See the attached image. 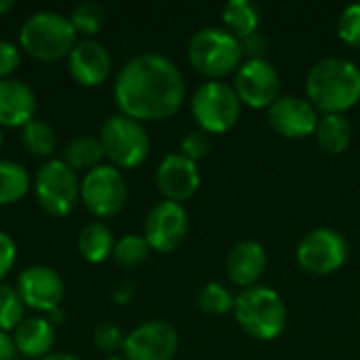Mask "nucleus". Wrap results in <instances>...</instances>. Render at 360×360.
Instances as JSON below:
<instances>
[{
  "label": "nucleus",
  "mask_w": 360,
  "mask_h": 360,
  "mask_svg": "<svg viewBox=\"0 0 360 360\" xmlns=\"http://www.w3.org/2000/svg\"><path fill=\"white\" fill-rule=\"evenodd\" d=\"M150 251L152 249H150V245L146 243L143 236L127 234L114 245L112 257L116 259L118 266H122L127 270H133V268H139L141 264H146V259L150 257Z\"/></svg>",
  "instance_id": "obj_27"
},
{
  "label": "nucleus",
  "mask_w": 360,
  "mask_h": 360,
  "mask_svg": "<svg viewBox=\"0 0 360 360\" xmlns=\"http://www.w3.org/2000/svg\"><path fill=\"white\" fill-rule=\"evenodd\" d=\"M179 333L167 321H150L133 329L122 346L124 360H173Z\"/></svg>",
  "instance_id": "obj_13"
},
{
  "label": "nucleus",
  "mask_w": 360,
  "mask_h": 360,
  "mask_svg": "<svg viewBox=\"0 0 360 360\" xmlns=\"http://www.w3.org/2000/svg\"><path fill=\"white\" fill-rule=\"evenodd\" d=\"M25 321V304L15 287L0 283V331H15Z\"/></svg>",
  "instance_id": "obj_29"
},
{
  "label": "nucleus",
  "mask_w": 360,
  "mask_h": 360,
  "mask_svg": "<svg viewBox=\"0 0 360 360\" xmlns=\"http://www.w3.org/2000/svg\"><path fill=\"white\" fill-rule=\"evenodd\" d=\"M240 44H243V55L247 59H266V53L270 49V42L262 32L249 34L247 38L240 40Z\"/></svg>",
  "instance_id": "obj_35"
},
{
  "label": "nucleus",
  "mask_w": 360,
  "mask_h": 360,
  "mask_svg": "<svg viewBox=\"0 0 360 360\" xmlns=\"http://www.w3.org/2000/svg\"><path fill=\"white\" fill-rule=\"evenodd\" d=\"M21 141L23 148L38 158H49L53 156L55 148H57V135L55 129L44 122V120H30L23 129H21Z\"/></svg>",
  "instance_id": "obj_26"
},
{
  "label": "nucleus",
  "mask_w": 360,
  "mask_h": 360,
  "mask_svg": "<svg viewBox=\"0 0 360 360\" xmlns=\"http://www.w3.org/2000/svg\"><path fill=\"white\" fill-rule=\"evenodd\" d=\"M19 63H21L19 49L8 40H0V80L11 78V74L19 68Z\"/></svg>",
  "instance_id": "obj_34"
},
{
  "label": "nucleus",
  "mask_w": 360,
  "mask_h": 360,
  "mask_svg": "<svg viewBox=\"0 0 360 360\" xmlns=\"http://www.w3.org/2000/svg\"><path fill=\"white\" fill-rule=\"evenodd\" d=\"M234 316L238 327L259 342H272L283 335L287 327V306L283 297L270 287H249L234 302Z\"/></svg>",
  "instance_id": "obj_3"
},
{
  "label": "nucleus",
  "mask_w": 360,
  "mask_h": 360,
  "mask_svg": "<svg viewBox=\"0 0 360 360\" xmlns=\"http://www.w3.org/2000/svg\"><path fill=\"white\" fill-rule=\"evenodd\" d=\"M240 105L234 86L224 80H207L192 95V116L209 135L230 131L240 118Z\"/></svg>",
  "instance_id": "obj_7"
},
{
  "label": "nucleus",
  "mask_w": 360,
  "mask_h": 360,
  "mask_svg": "<svg viewBox=\"0 0 360 360\" xmlns=\"http://www.w3.org/2000/svg\"><path fill=\"white\" fill-rule=\"evenodd\" d=\"M15 352H17V348H15L13 335L6 331H0V360H13Z\"/></svg>",
  "instance_id": "obj_38"
},
{
  "label": "nucleus",
  "mask_w": 360,
  "mask_h": 360,
  "mask_svg": "<svg viewBox=\"0 0 360 360\" xmlns=\"http://www.w3.org/2000/svg\"><path fill=\"white\" fill-rule=\"evenodd\" d=\"M234 91L240 103L268 110L281 97V74L268 59H247L234 72Z\"/></svg>",
  "instance_id": "obj_11"
},
{
  "label": "nucleus",
  "mask_w": 360,
  "mask_h": 360,
  "mask_svg": "<svg viewBox=\"0 0 360 360\" xmlns=\"http://www.w3.org/2000/svg\"><path fill=\"white\" fill-rule=\"evenodd\" d=\"M156 186L165 200L184 202L190 200L200 188V173L194 160L184 154H169L156 169Z\"/></svg>",
  "instance_id": "obj_16"
},
{
  "label": "nucleus",
  "mask_w": 360,
  "mask_h": 360,
  "mask_svg": "<svg viewBox=\"0 0 360 360\" xmlns=\"http://www.w3.org/2000/svg\"><path fill=\"white\" fill-rule=\"evenodd\" d=\"M338 36L350 46L360 49V2L348 4L338 19Z\"/></svg>",
  "instance_id": "obj_31"
},
{
  "label": "nucleus",
  "mask_w": 360,
  "mask_h": 360,
  "mask_svg": "<svg viewBox=\"0 0 360 360\" xmlns=\"http://www.w3.org/2000/svg\"><path fill=\"white\" fill-rule=\"evenodd\" d=\"M114 234L103 221H91L78 234V253L91 264L105 262L114 253Z\"/></svg>",
  "instance_id": "obj_23"
},
{
  "label": "nucleus",
  "mask_w": 360,
  "mask_h": 360,
  "mask_svg": "<svg viewBox=\"0 0 360 360\" xmlns=\"http://www.w3.org/2000/svg\"><path fill=\"white\" fill-rule=\"evenodd\" d=\"M70 76L82 86L101 84L112 70V57L103 42L95 38H82L68 55Z\"/></svg>",
  "instance_id": "obj_17"
},
{
  "label": "nucleus",
  "mask_w": 360,
  "mask_h": 360,
  "mask_svg": "<svg viewBox=\"0 0 360 360\" xmlns=\"http://www.w3.org/2000/svg\"><path fill=\"white\" fill-rule=\"evenodd\" d=\"M198 308L205 314L211 316H221L228 312H234V302L236 297L221 285V283H207L200 293H198Z\"/></svg>",
  "instance_id": "obj_28"
},
{
  "label": "nucleus",
  "mask_w": 360,
  "mask_h": 360,
  "mask_svg": "<svg viewBox=\"0 0 360 360\" xmlns=\"http://www.w3.org/2000/svg\"><path fill=\"white\" fill-rule=\"evenodd\" d=\"M13 6H15V2H13V0H0V17H2V15H6Z\"/></svg>",
  "instance_id": "obj_41"
},
{
  "label": "nucleus",
  "mask_w": 360,
  "mask_h": 360,
  "mask_svg": "<svg viewBox=\"0 0 360 360\" xmlns=\"http://www.w3.org/2000/svg\"><path fill=\"white\" fill-rule=\"evenodd\" d=\"M0 148H2V131H0Z\"/></svg>",
  "instance_id": "obj_43"
},
{
  "label": "nucleus",
  "mask_w": 360,
  "mask_h": 360,
  "mask_svg": "<svg viewBox=\"0 0 360 360\" xmlns=\"http://www.w3.org/2000/svg\"><path fill=\"white\" fill-rule=\"evenodd\" d=\"M124 340H127V335L120 331V327H116L112 323H101L93 331V344L101 352H116V350H120L124 346Z\"/></svg>",
  "instance_id": "obj_33"
},
{
  "label": "nucleus",
  "mask_w": 360,
  "mask_h": 360,
  "mask_svg": "<svg viewBox=\"0 0 360 360\" xmlns=\"http://www.w3.org/2000/svg\"><path fill=\"white\" fill-rule=\"evenodd\" d=\"M30 190V173L15 160H0V205L21 200Z\"/></svg>",
  "instance_id": "obj_25"
},
{
  "label": "nucleus",
  "mask_w": 360,
  "mask_h": 360,
  "mask_svg": "<svg viewBox=\"0 0 360 360\" xmlns=\"http://www.w3.org/2000/svg\"><path fill=\"white\" fill-rule=\"evenodd\" d=\"M46 321L55 327V325H61L63 321H65V312L61 310V308H55V310H51L49 314H46Z\"/></svg>",
  "instance_id": "obj_39"
},
{
  "label": "nucleus",
  "mask_w": 360,
  "mask_h": 360,
  "mask_svg": "<svg viewBox=\"0 0 360 360\" xmlns=\"http://www.w3.org/2000/svg\"><path fill=\"white\" fill-rule=\"evenodd\" d=\"M350 247L346 236L333 228H316L308 232L297 245V264L302 270L314 276H327L338 272L348 259Z\"/></svg>",
  "instance_id": "obj_9"
},
{
  "label": "nucleus",
  "mask_w": 360,
  "mask_h": 360,
  "mask_svg": "<svg viewBox=\"0 0 360 360\" xmlns=\"http://www.w3.org/2000/svg\"><path fill=\"white\" fill-rule=\"evenodd\" d=\"M13 342L19 354L40 360L51 354L55 344V327L42 316H30L15 329Z\"/></svg>",
  "instance_id": "obj_20"
},
{
  "label": "nucleus",
  "mask_w": 360,
  "mask_h": 360,
  "mask_svg": "<svg viewBox=\"0 0 360 360\" xmlns=\"http://www.w3.org/2000/svg\"><path fill=\"white\" fill-rule=\"evenodd\" d=\"M308 101L323 114H344L360 101V68L348 57L316 61L306 78Z\"/></svg>",
  "instance_id": "obj_2"
},
{
  "label": "nucleus",
  "mask_w": 360,
  "mask_h": 360,
  "mask_svg": "<svg viewBox=\"0 0 360 360\" xmlns=\"http://www.w3.org/2000/svg\"><path fill=\"white\" fill-rule=\"evenodd\" d=\"M240 38L230 34L226 27H202L188 44V59L196 72L219 80L236 72L243 63Z\"/></svg>",
  "instance_id": "obj_5"
},
{
  "label": "nucleus",
  "mask_w": 360,
  "mask_h": 360,
  "mask_svg": "<svg viewBox=\"0 0 360 360\" xmlns=\"http://www.w3.org/2000/svg\"><path fill=\"white\" fill-rule=\"evenodd\" d=\"M129 190L120 169L99 165L84 173L80 181V198L95 217H114L122 211Z\"/></svg>",
  "instance_id": "obj_10"
},
{
  "label": "nucleus",
  "mask_w": 360,
  "mask_h": 360,
  "mask_svg": "<svg viewBox=\"0 0 360 360\" xmlns=\"http://www.w3.org/2000/svg\"><path fill=\"white\" fill-rule=\"evenodd\" d=\"M319 110L308 97L283 95L268 108V124L287 139H304L316 131Z\"/></svg>",
  "instance_id": "obj_15"
},
{
  "label": "nucleus",
  "mask_w": 360,
  "mask_h": 360,
  "mask_svg": "<svg viewBox=\"0 0 360 360\" xmlns=\"http://www.w3.org/2000/svg\"><path fill=\"white\" fill-rule=\"evenodd\" d=\"M40 360H82V359H78L76 354H65V352H53V354H46V356H42Z\"/></svg>",
  "instance_id": "obj_40"
},
{
  "label": "nucleus",
  "mask_w": 360,
  "mask_h": 360,
  "mask_svg": "<svg viewBox=\"0 0 360 360\" xmlns=\"http://www.w3.org/2000/svg\"><path fill=\"white\" fill-rule=\"evenodd\" d=\"M97 139L105 158L116 169H135L146 162L150 154V135L146 127L122 114L105 118Z\"/></svg>",
  "instance_id": "obj_6"
},
{
  "label": "nucleus",
  "mask_w": 360,
  "mask_h": 360,
  "mask_svg": "<svg viewBox=\"0 0 360 360\" xmlns=\"http://www.w3.org/2000/svg\"><path fill=\"white\" fill-rule=\"evenodd\" d=\"M133 297H135V285H133L131 281L118 283V285L114 287V291H112V300H114L116 304H129Z\"/></svg>",
  "instance_id": "obj_37"
},
{
  "label": "nucleus",
  "mask_w": 360,
  "mask_h": 360,
  "mask_svg": "<svg viewBox=\"0 0 360 360\" xmlns=\"http://www.w3.org/2000/svg\"><path fill=\"white\" fill-rule=\"evenodd\" d=\"M268 266V255L264 245L257 240H243L234 245L226 257V272L230 281L238 287H255L264 276Z\"/></svg>",
  "instance_id": "obj_18"
},
{
  "label": "nucleus",
  "mask_w": 360,
  "mask_h": 360,
  "mask_svg": "<svg viewBox=\"0 0 360 360\" xmlns=\"http://www.w3.org/2000/svg\"><path fill=\"white\" fill-rule=\"evenodd\" d=\"M314 135L319 146L327 154L338 156L344 154L352 141V124L344 114H323L319 118Z\"/></svg>",
  "instance_id": "obj_22"
},
{
  "label": "nucleus",
  "mask_w": 360,
  "mask_h": 360,
  "mask_svg": "<svg viewBox=\"0 0 360 360\" xmlns=\"http://www.w3.org/2000/svg\"><path fill=\"white\" fill-rule=\"evenodd\" d=\"M105 158L103 148L97 137H74L61 150V160L74 171H91Z\"/></svg>",
  "instance_id": "obj_24"
},
{
  "label": "nucleus",
  "mask_w": 360,
  "mask_h": 360,
  "mask_svg": "<svg viewBox=\"0 0 360 360\" xmlns=\"http://www.w3.org/2000/svg\"><path fill=\"white\" fill-rule=\"evenodd\" d=\"M188 230L190 217L184 205L173 200H160L146 215L143 238L152 251L171 253L186 240Z\"/></svg>",
  "instance_id": "obj_12"
},
{
  "label": "nucleus",
  "mask_w": 360,
  "mask_h": 360,
  "mask_svg": "<svg viewBox=\"0 0 360 360\" xmlns=\"http://www.w3.org/2000/svg\"><path fill=\"white\" fill-rule=\"evenodd\" d=\"M34 194L44 213L65 217L80 200V179L61 158H51L36 171Z\"/></svg>",
  "instance_id": "obj_8"
},
{
  "label": "nucleus",
  "mask_w": 360,
  "mask_h": 360,
  "mask_svg": "<svg viewBox=\"0 0 360 360\" xmlns=\"http://www.w3.org/2000/svg\"><path fill=\"white\" fill-rule=\"evenodd\" d=\"M213 148V141H211V135L205 133L202 129H194L190 131L184 139H181V154L194 162H198L200 158L209 156Z\"/></svg>",
  "instance_id": "obj_32"
},
{
  "label": "nucleus",
  "mask_w": 360,
  "mask_h": 360,
  "mask_svg": "<svg viewBox=\"0 0 360 360\" xmlns=\"http://www.w3.org/2000/svg\"><path fill=\"white\" fill-rule=\"evenodd\" d=\"M76 42V30L70 17L55 11L30 15L19 30L21 49L38 61H57L70 55Z\"/></svg>",
  "instance_id": "obj_4"
},
{
  "label": "nucleus",
  "mask_w": 360,
  "mask_h": 360,
  "mask_svg": "<svg viewBox=\"0 0 360 360\" xmlns=\"http://www.w3.org/2000/svg\"><path fill=\"white\" fill-rule=\"evenodd\" d=\"M17 293L21 302L38 312H51L61 308V300L65 293L63 278L49 266H30L17 276Z\"/></svg>",
  "instance_id": "obj_14"
},
{
  "label": "nucleus",
  "mask_w": 360,
  "mask_h": 360,
  "mask_svg": "<svg viewBox=\"0 0 360 360\" xmlns=\"http://www.w3.org/2000/svg\"><path fill=\"white\" fill-rule=\"evenodd\" d=\"M68 17H70V23L74 25L76 34L93 36L105 23V8L99 2H80L72 8V13Z\"/></svg>",
  "instance_id": "obj_30"
},
{
  "label": "nucleus",
  "mask_w": 360,
  "mask_h": 360,
  "mask_svg": "<svg viewBox=\"0 0 360 360\" xmlns=\"http://www.w3.org/2000/svg\"><path fill=\"white\" fill-rule=\"evenodd\" d=\"M15 259H17V245L6 232L0 230V283L13 270Z\"/></svg>",
  "instance_id": "obj_36"
},
{
  "label": "nucleus",
  "mask_w": 360,
  "mask_h": 360,
  "mask_svg": "<svg viewBox=\"0 0 360 360\" xmlns=\"http://www.w3.org/2000/svg\"><path fill=\"white\" fill-rule=\"evenodd\" d=\"M221 21L230 34L243 40L249 34L259 32L262 6L255 0H230L221 11Z\"/></svg>",
  "instance_id": "obj_21"
},
{
  "label": "nucleus",
  "mask_w": 360,
  "mask_h": 360,
  "mask_svg": "<svg viewBox=\"0 0 360 360\" xmlns=\"http://www.w3.org/2000/svg\"><path fill=\"white\" fill-rule=\"evenodd\" d=\"M186 99L181 70L160 53H141L129 59L114 84V101L122 116L133 120H167Z\"/></svg>",
  "instance_id": "obj_1"
},
{
  "label": "nucleus",
  "mask_w": 360,
  "mask_h": 360,
  "mask_svg": "<svg viewBox=\"0 0 360 360\" xmlns=\"http://www.w3.org/2000/svg\"><path fill=\"white\" fill-rule=\"evenodd\" d=\"M36 95L19 78L0 80V127H25L34 120Z\"/></svg>",
  "instance_id": "obj_19"
},
{
  "label": "nucleus",
  "mask_w": 360,
  "mask_h": 360,
  "mask_svg": "<svg viewBox=\"0 0 360 360\" xmlns=\"http://www.w3.org/2000/svg\"><path fill=\"white\" fill-rule=\"evenodd\" d=\"M105 360H124V359H120V356H110V359H105Z\"/></svg>",
  "instance_id": "obj_42"
}]
</instances>
